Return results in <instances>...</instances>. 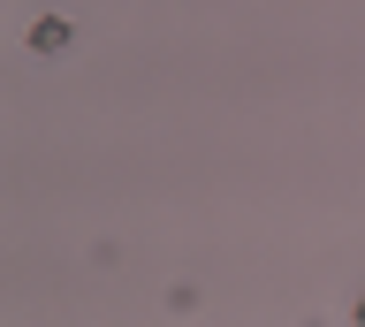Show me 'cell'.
<instances>
[{
  "label": "cell",
  "instance_id": "cell-2",
  "mask_svg": "<svg viewBox=\"0 0 365 327\" xmlns=\"http://www.w3.org/2000/svg\"><path fill=\"white\" fill-rule=\"evenodd\" d=\"M350 327H365V297H358V304H350Z\"/></svg>",
  "mask_w": 365,
  "mask_h": 327
},
{
  "label": "cell",
  "instance_id": "cell-1",
  "mask_svg": "<svg viewBox=\"0 0 365 327\" xmlns=\"http://www.w3.org/2000/svg\"><path fill=\"white\" fill-rule=\"evenodd\" d=\"M23 46H31V53H68V46H76V24H68V16H38Z\"/></svg>",
  "mask_w": 365,
  "mask_h": 327
}]
</instances>
